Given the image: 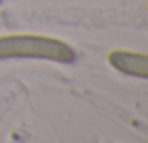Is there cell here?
Here are the masks:
<instances>
[{
  "mask_svg": "<svg viewBox=\"0 0 148 143\" xmlns=\"http://www.w3.org/2000/svg\"><path fill=\"white\" fill-rule=\"evenodd\" d=\"M2 59H43L71 64L75 60V51L71 45L56 38L38 34H8L0 36V60Z\"/></svg>",
  "mask_w": 148,
  "mask_h": 143,
  "instance_id": "1",
  "label": "cell"
},
{
  "mask_svg": "<svg viewBox=\"0 0 148 143\" xmlns=\"http://www.w3.org/2000/svg\"><path fill=\"white\" fill-rule=\"evenodd\" d=\"M109 64L114 70L133 77L148 79V55L137 51H126V49H114L107 57Z\"/></svg>",
  "mask_w": 148,
  "mask_h": 143,
  "instance_id": "2",
  "label": "cell"
}]
</instances>
